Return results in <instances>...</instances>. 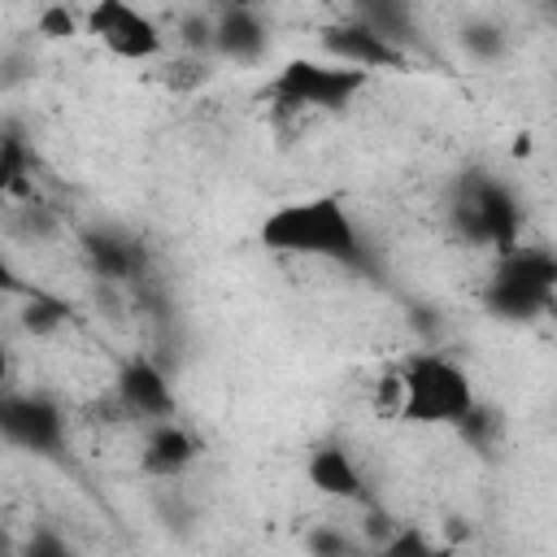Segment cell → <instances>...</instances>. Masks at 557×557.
Instances as JSON below:
<instances>
[{
  "instance_id": "cell-1",
  "label": "cell",
  "mask_w": 557,
  "mask_h": 557,
  "mask_svg": "<svg viewBox=\"0 0 557 557\" xmlns=\"http://www.w3.org/2000/svg\"><path fill=\"white\" fill-rule=\"evenodd\" d=\"M261 248L287 257H318L335 265H366V244L339 196H305L270 209L257 226Z\"/></svg>"
},
{
  "instance_id": "cell-2",
  "label": "cell",
  "mask_w": 557,
  "mask_h": 557,
  "mask_svg": "<svg viewBox=\"0 0 557 557\" xmlns=\"http://www.w3.org/2000/svg\"><path fill=\"white\" fill-rule=\"evenodd\" d=\"M405 379V409L400 422L418 426H466V418L479 409L470 374L440 352H413L400 366Z\"/></svg>"
},
{
  "instance_id": "cell-3",
  "label": "cell",
  "mask_w": 557,
  "mask_h": 557,
  "mask_svg": "<svg viewBox=\"0 0 557 557\" xmlns=\"http://www.w3.org/2000/svg\"><path fill=\"white\" fill-rule=\"evenodd\" d=\"M366 83H370L366 70H352V65H339V61L296 57L274 74L270 91L287 109H344Z\"/></svg>"
},
{
  "instance_id": "cell-4",
  "label": "cell",
  "mask_w": 557,
  "mask_h": 557,
  "mask_svg": "<svg viewBox=\"0 0 557 557\" xmlns=\"http://www.w3.org/2000/svg\"><path fill=\"white\" fill-rule=\"evenodd\" d=\"M83 17H87V35H96L104 44V52H113L117 61H157L165 52V30L148 13H139L122 0L91 4Z\"/></svg>"
},
{
  "instance_id": "cell-5",
  "label": "cell",
  "mask_w": 557,
  "mask_h": 557,
  "mask_svg": "<svg viewBox=\"0 0 557 557\" xmlns=\"http://www.w3.org/2000/svg\"><path fill=\"white\" fill-rule=\"evenodd\" d=\"M322 52L339 65H352V70H405L409 65V52L396 48L387 35H379L374 26H366L357 13L348 22H335L322 30Z\"/></svg>"
},
{
  "instance_id": "cell-6",
  "label": "cell",
  "mask_w": 557,
  "mask_h": 557,
  "mask_svg": "<svg viewBox=\"0 0 557 557\" xmlns=\"http://www.w3.org/2000/svg\"><path fill=\"white\" fill-rule=\"evenodd\" d=\"M117 396L131 413L148 418V422H170L174 413V392L165 383V374L148 361V357H131L117 374Z\"/></svg>"
},
{
  "instance_id": "cell-7",
  "label": "cell",
  "mask_w": 557,
  "mask_h": 557,
  "mask_svg": "<svg viewBox=\"0 0 557 557\" xmlns=\"http://www.w3.org/2000/svg\"><path fill=\"white\" fill-rule=\"evenodd\" d=\"M305 474H309L313 492H318V496H326V500H366L361 466H357L344 448H335V444L313 448V453H309V461H305Z\"/></svg>"
},
{
  "instance_id": "cell-8",
  "label": "cell",
  "mask_w": 557,
  "mask_h": 557,
  "mask_svg": "<svg viewBox=\"0 0 557 557\" xmlns=\"http://www.w3.org/2000/svg\"><path fill=\"white\" fill-rule=\"evenodd\" d=\"M265 48H270V30L252 9H239V4L213 9V52L231 61H257Z\"/></svg>"
},
{
  "instance_id": "cell-9",
  "label": "cell",
  "mask_w": 557,
  "mask_h": 557,
  "mask_svg": "<svg viewBox=\"0 0 557 557\" xmlns=\"http://www.w3.org/2000/svg\"><path fill=\"white\" fill-rule=\"evenodd\" d=\"M196 453H200V444L191 440L187 426H178L174 418L170 422H152L148 440H144V453H139V470L157 474V479H170V474H183L196 461Z\"/></svg>"
},
{
  "instance_id": "cell-10",
  "label": "cell",
  "mask_w": 557,
  "mask_h": 557,
  "mask_svg": "<svg viewBox=\"0 0 557 557\" xmlns=\"http://www.w3.org/2000/svg\"><path fill=\"white\" fill-rule=\"evenodd\" d=\"M4 431H9V440L26 444L35 453H48V448L61 444V413L48 400H35V396H9Z\"/></svg>"
},
{
  "instance_id": "cell-11",
  "label": "cell",
  "mask_w": 557,
  "mask_h": 557,
  "mask_svg": "<svg viewBox=\"0 0 557 557\" xmlns=\"http://www.w3.org/2000/svg\"><path fill=\"white\" fill-rule=\"evenodd\" d=\"M470 205H474L479 218H483L487 248H496L500 257L513 252V248H518V222H522V209L513 205V196H509L505 187H496V183H483V187L470 196Z\"/></svg>"
},
{
  "instance_id": "cell-12",
  "label": "cell",
  "mask_w": 557,
  "mask_h": 557,
  "mask_svg": "<svg viewBox=\"0 0 557 557\" xmlns=\"http://www.w3.org/2000/svg\"><path fill=\"white\" fill-rule=\"evenodd\" d=\"M548 300H553V292H540V287L522 283V278L509 274L505 265L496 270L492 287H487V305H492V313H500V318H531V313H540Z\"/></svg>"
},
{
  "instance_id": "cell-13",
  "label": "cell",
  "mask_w": 557,
  "mask_h": 557,
  "mask_svg": "<svg viewBox=\"0 0 557 557\" xmlns=\"http://www.w3.org/2000/svg\"><path fill=\"white\" fill-rule=\"evenodd\" d=\"M78 26H87V17L74 13L70 4H44L35 13V30L48 39H70V35H78Z\"/></svg>"
},
{
  "instance_id": "cell-14",
  "label": "cell",
  "mask_w": 557,
  "mask_h": 557,
  "mask_svg": "<svg viewBox=\"0 0 557 557\" xmlns=\"http://www.w3.org/2000/svg\"><path fill=\"white\" fill-rule=\"evenodd\" d=\"M87 252H91V265H96L104 278H126V274H131V252H126V244L91 239Z\"/></svg>"
},
{
  "instance_id": "cell-15",
  "label": "cell",
  "mask_w": 557,
  "mask_h": 557,
  "mask_svg": "<svg viewBox=\"0 0 557 557\" xmlns=\"http://www.w3.org/2000/svg\"><path fill=\"white\" fill-rule=\"evenodd\" d=\"M370 405H374V413H383V418H400V409H405V379H400V370H387V374L374 383Z\"/></svg>"
},
{
  "instance_id": "cell-16",
  "label": "cell",
  "mask_w": 557,
  "mask_h": 557,
  "mask_svg": "<svg viewBox=\"0 0 557 557\" xmlns=\"http://www.w3.org/2000/svg\"><path fill=\"white\" fill-rule=\"evenodd\" d=\"M435 548V540L422 527H396V535L379 548V557H426Z\"/></svg>"
},
{
  "instance_id": "cell-17",
  "label": "cell",
  "mask_w": 557,
  "mask_h": 557,
  "mask_svg": "<svg viewBox=\"0 0 557 557\" xmlns=\"http://www.w3.org/2000/svg\"><path fill=\"white\" fill-rule=\"evenodd\" d=\"M61 322H65V309H61L57 300H44V296L30 300V309H26V331L48 335V331H57Z\"/></svg>"
},
{
  "instance_id": "cell-18",
  "label": "cell",
  "mask_w": 557,
  "mask_h": 557,
  "mask_svg": "<svg viewBox=\"0 0 557 557\" xmlns=\"http://www.w3.org/2000/svg\"><path fill=\"white\" fill-rule=\"evenodd\" d=\"M461 44H466L474 57H500V48H505V39H500L496 26H470V30L461 35Z\"/></svg>"
},
{
  "instance_id": "cell-19",
  "label": "cell",
  "mask_w": 557,
  "mask_h": 557,
  "mask_svg": "<svg viewBox=\"0 0 557 557\" xmlns=\"http://www.w3.org/2000/svg\"><path fill=\"white\" fill-rule=\"evenodd\" d=\"M309 548H313V557H352L348 540H344L335 527H318L313 540H309Z\"/></svg>"
},
{
  "instance_id": "cell-20",
  "label": "cell",
  "mask_w": 557,
  "mask_h": 557,
  "mask_svg": "<svg viewBox=\"0 0 557 557\" xmlns=\"http://www.w3.org/2000/svg\"><path fill=\"white\" fill-rule=\"evenodd\" d=\"M392 535H396V522H392L387 513H379V509H374V513L366 518V540H370L374 548H383Z\"/></svg>"
},
{
  "instance_id": "cell-21",
  "label": "cell",
  "mask_w": 557,
  "mask_h": 557,
  "mask_svg": "<svg viewBox=\"0 0 557 557\" xmlns=\"http://www.w3.org/2000/svg\"><path fill=\"white\" fill-rule=\"evenodd\" d=\"M531 152H535V139H531L527 131H518V135H513V144H509V157H513V161H527Z\"/></svg>"
},
{
  "instance_id": "cell-22",
  "label": "cell",
  "mask_w": 557,
  "mask_h": 557,
  "mask_svg": "<svg viewBox=\"0 0 557 557\" xmlns=\"http://www.w3.org/2000/svg\"><path fill=\"white\" fill-rule=\"evenodd\" d=\"M466 535H470V527H466L461 518H448V527H444V540H440V544H448V548H457V544H461Z\"/></svg>"
},
{
  "instance_id": "cell-23",
  "label": "cell",
  "mask_w": 557,
  "mask_h": 557,
  "mask_svg": "<svg viewBox=\"0 0 557 557\" xmlns=\"http://www.w3.org/2000/svg\"><path fill=\"white\" fill-rule=\"evenodd\" d=\"M426 557H457V548H448V544H435Z\"/></svg>"
},
{
  "instance_id": "cell-24",
  "label": "cell",
  "mask_w": 557,
  "mask_h": 557,
  "mask_svg": "<svg viewBox=\"0 0 557 557\" xmlns=\"http://www.w3.org/2000/svg\"><path fill=\"white\" fill-rule=\"evenodd\" d=\"M61 557H74V553H61Z\"/></svg>"
}]
</instances>
